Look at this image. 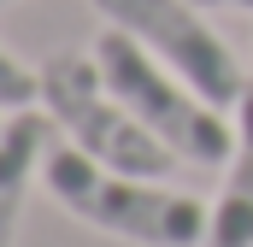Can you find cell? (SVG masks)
Returning a JSON list of instances; mask_svg holds the SVG:
<instances>
[{
    "label": "cell",
    "instance_id": "obj_1",
    "mask_svg": "<svg viewBox=\"0 0 253 247\" xmlns=\"http://www.w3.org/2000/svg\"><path fill=\"white\" fill-rule=\"evenodd\" d=\"M42 188L59 212L129 247H206V230H212V212L194 194L165 188L153 177L106 171L65 141H53V153L42 165Z\"/></svg>",
    "mask_w": 253,
    "mask_h": 247
},
{
    "label": "cell",
    "instance_id": "obj_2",
    "mask_svg": "<svg viewBox=\"0 0 253 247\" xmlns=\"http://www.w3.org/2000/svg\"><path fill=\"white\" fill-rule=\"evenodd\" d=\"M36 77H42V112L53 118L65 147H77L94 165L124 171V177H153V183L171 177L177 153L159 135H147L141 118L106 88L94 53H53L36 65Z\"/></svg>",
    "mask_w": 253,
    "mask_h": 247
},
{
    "label": "cell",
    "instance_id": "obj_3",
    "mask_svg": "<svg viewBox=\"0 0 253 247\" xmlns=\"http://www.w3.org/2000/svg\"><path fill=\"white\" fill-rule=\"evenodd\" d=\"M88 53L100 65L106 88H112L129 112L141 118V129L159 135L177 159H189V165H224V159H230L236 124H224V106H212L206 94H194L189 82H183L171 65H159L135 36H124V30L106 24Z\"/></svg>",
    "mask_w": 253,
    "mask_h": 247
},
{
    "label": "cell",
    "instance_id": "obj_4",
    "mask_svg": "<svg viewBox=\"0 0 253 247\" xmlns=\"http://www.w3.org/2000/svg\"><path fill=\"white\" fill-rule=\"evenodd\" d=\"M112 30L135 36L159 65H171L194 94H206L212 106L236 112V100L248 94V71L230 53V41L206 24V6L194 0H88Z\"/></svg>",
    "mask_w": 253,
    "mask_h": 247
},
{
    "label": "cell",
    "instance_id": "obj_5",
    "mask_svg": "<svg viewBox=\"0 0 253 247\" xmlns=\"http://www.w3.org/2000/svg\"><path fill=\"white\" fill-rule=\"evenodd\" d=\"M53 141H59V129L47 112H36V106L6 112V124H0V247H18L24 200H30V188H42V165H47Z\"/></svg>",
    "mask_w": 253,
    "mask_h": 247
},
{
    "label": "cell",
    "instance_id": "obj_6",
    "mask_svg": "<svg viewBox=\"0 0 253 247\" xmlns=\"http://www.w3.org/2000/svg\"><path fill=\"white\" fill-rule=\"evenodd\" d=\"M206 247H253V82L236 100V147L224 159V188L212 206Z\"/></svg>",
    "mask_w": 253,
    "mask_h": 247
},
{
    "label": "cell",
    "instance_id": "obj_7",
    "mask_svg": "<svg viewBox=\"0 0 253 247\" xmlns=\"http://www.w3.org/2000/svg\"><path fill=\"white\" fill-rule=\"evenodd\" d=\"M24 106H42V77L0 41V112H24Z\"/></svg>",
    "mask_w": 253,
    "mask_h": 247
},
{
    "label": "cell",
    "instance_id": "obj_8",
    "mask_svg": "<svg viewBox=\"0 0 253 247\" xmlns=\"http://www.w3.org/2000/svg\"><path fill=\"white\" fill-rule=\"evenodd\" d=\"M194 6H206V12H248L253 18V0H194Z\"/></svg>",
    "mask_w": 253,
    "mask_h": 247
},
{
    "label": "cell",
    "instance_id": "obj_9",
    "mask_svg": "<svg viewBox=\"0 0 253 247\" xmlns=\"http://www.w3.org/2000/svg\"><path fill=\"white\" fill-rule=\"evenodd\" d=\"M0 6H12V0H0Z\"/></svg>",
    "mask_w": 253,
    "mask_h": 247
},
{
    "label": "cell",
    "instance_id": "obj_10",
    "mask_svg": "<svg viewBox=\"0 0 253 247\" xmlns=\"http://www.w3.org/2000/svg\"><path fill=\"white\" fill-rule=\"evenodd\" d=\"M0 124H6V112H0Z\"/></svg>",
    "mask_w": 253,
    "mask_h": 247
}]
</instances>
